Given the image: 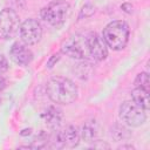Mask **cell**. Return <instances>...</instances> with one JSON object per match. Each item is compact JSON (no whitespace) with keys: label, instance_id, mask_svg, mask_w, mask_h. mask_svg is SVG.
<instances>
[{"label":"cell","instance_id":"cell-6","mask_svg":"<svg viewBox=\"0 0 150 150\" xmlns=\"http://www.w3.org/2000/svg\"><path fill=\"white\" fill-rule=\"evenodd\" d=\"M61 52L67 56L76 60H88V48L86 42V36L76 34L69 36L61 47Z\"/></svg>","mask_w":150,"mask_h":150},{"label":"cell","instance_id":"cell-9","mask_svg":"<svg viewBox=\"0 0 150 150\" xmlns=\"http://www.w3.org/2000/svg\"><path fill=\"white\" fill-rule=\"evenodd\" d=\"M86 42L89 57H91L94 61H103L108 56L107 45L104 43L103 39L100 38L96 33L91 32L86 35Z\"/></svg>","mask_w":150,"mask_h":150},{"label":"cell","instance_id":"cell-21","mask_svg":"<svg viewBox=\"0 0 150 150\" xmlns=\"http://www.w3.org/2000/svg\"><path fill=\"white\" fill-rule=\"evenodd\" d=\"M5 86H6V81H5V79H4V76L0 74V93L4 90V88H5Z\"/></svg>","mask_w":150,"mask_h":150},{"label":"cell","instance_id":"cell-8","mask_svg":"<svg viewBox=\"0 0 150 150\" xmlns=\"http://www.w3.org/2000/svg\"><path fill=\"white\" fill-rule=\"evenodd\" d=\"M80 132L76 127L74 125H67L62 130L57 131L55 141H52L54 143V146L56 148H75L80 143Z\"/></svg>","mask_w":150,"mask_h":150},{"label":"cell","instance_id":"cell-5","mask_svg":"<svg viewBox=\"0 0 150 150\" xmlns=\"http://www.w3.org/2000/svg\"><path fill=\"white\" fill-rule=\"evenodd\" d=\"M20 19L12 8H4L0 12V39L11 40L20 29Z\"/></svg>","mask_w":150,"mask_h":150},{"label":"cell","instance_id":"cell-1","mask_svg":"<svg viewBox=\"0 0 150 150\" xmlns=\"http://www.w3.org/2000/svg\"><path fill=\"white\" fill-rule=\"evenodd\" d=\"M46 91L48 97L57 104H70L76 101L79 95L77 86L69 79L56 76L47 82Z\"/></svg>","mask_w":150,"mask_h":150},{"label":"cell","instance_id":"cell-20","mask_svg":"<svg viewBox=\"0 0 150 150\" xmlns=\"http://www.w3.org/2000/svg\"><path fill=\"white\" fill-rule=\"evenodd\" d=\"M60 60V55L59 54H56V55H53L52 56V59L48 61V63H47V66H48V68H52L53 66H54V63L55 62H57Z\"/></svg>","mask_w":150,"mask_h":150},{"label":"cell","instance_id":"cell-18","mask_svg":"<svg viewBox=\"0 0 150 150\" xmlns=\"http://www.w3.org/2000/svg\"><path fill=\"white\" fill-rule=\"evenodd\" d=\"M91 148H94V149H109L110 148V145L108 144V143H104L103 141H100V139H97V141H95V142H93V145H91Z\"/></svg>","mask_w":150,"mask_h":150},{"label":"cell","instance_id":"cell-15","mask_svg":"<svg viewBox=\"0 0 150 150\" xmlns=\"http://www.w3.org/2000/svg\"><path fill=\"white\" fill-rule=\"evenodd\" d=\"M134 84H135V87L149 90L150 84H149V75H148V73L143 71V73L137 74V76H136V79L134 81Z\"/></svg>","mask_w":150,"mask_h":150},{"label":"cell","instance_id":"cell-19","mask_svg":"<svg viewBox=\"0 0 150 150\" xmlns=\"http://www.w3.org/2000/svg\"><path fill=\"white\" fill-rule=\"evenodd\" d=\"M121 8H122L123 12H125V13H128V14H130V13L132 12V5L129 4V2L122 4V5H121Z\"/></svg>","mask_w":150,"mask_h":150},{"label":"cell","instance_id":"cell-4","mask_svg":"<svg viewBox=\"0 0 150 150\" xmlns=\"http://www.w3.org/2000/svg\"><path fill=\"white\" fill-rule=\"evenodd\" d=\"M146 111L132 101H125L120 105L118 116L121 121L129 127H141L146 120Z\"/></svg>","mask_w":150,"mask_h":150},{"label":"cell","instance_id":"cell-7","mask_svg":"<svg viewBox=\"0 0 150 150\" xmlns=\"http://www.w3.org/2000/svg\"><path fill=\"white\" fill-rule=\"evenodd\" d=\"M20 38L27 46H33L40 42L42 38V26L36 19H27L20 25Z\"/></svg>","mask_w":150,"mask_h":150},{"label":"cell","instance_id":"cell-13","mask_svg":"<svg viewBox=\"0 0 150 150\" xmlns=\"http://www.w3.org/2000/svg\"><path fill=\"white\" fill-rule=\"evenodd\" d=\"M131 97H132V102H135L142 109H144L145 111L149 110V90L135 87L134 90L131 91Z\"/></svg>","mask_w":150,"mask_h":150},{"label":"cell","instance_id":"cell-11","mask_svg":"<svg viewBox=\"0 0 150 150\" xmlns=\"http://www.w3.org/2000/svg\"><path fill=\"white\" fill-rule=\"evenodd\" d=\"M101 134V127L96 120H89L87 121L81 130V137L86 142H95L98 139Z\"/></svg>","mask_w":150,"mask_h":150},{"label":"cell","instance_id":"cell-22","mask_svg":"<svg viewBox=\"0 0 150 150\" xmlns=\"http://www.w3.org/2000/svg\"><path fill=\"white\" fill-rule=\"evenodd\" d=\"M118 149L120 150H122V149H135V146L134 145H131V144H122V145H120L118 146Z\"/></svg>","mask_w":150,"mask_h":150},{"label":"cell","instance_id":"cell-10","mask_svg":"<svg viewBox=\"0 0 150 150\" xmlns=\"http://www.w3.org/2000/svg\"><path fill=\"white\" fill-rule=\"evenodd\" d=\"M11 60L18 66H28L33 61V52L23 42H14L9 49Z\"/></svg>","mask_w":150,"mask_h":150},{"label":"cell","instance_id":"cell-2","mask_svg":"<svg viewBox=\"0 0 150 150\" xmlns=\"http://www.w3.org/2000/svg\"><path fill=\"white\" fill-rule=\"evenodd\" d=\"M129 26L123 20H115L109 22L102 32V39L104 43L112 50H122L129 41Z\"/></svg>","mask_w":150,"mask_h":150},{"label":"cell","instance_id":"cell-16","mask_svg":"<svg viewBox=\"0 0 150 150\" xmlns=\"http://www.w3.org/2000/svg\"><path fill=\"white\" fill-rule=\"evenodd\" d=\"M94 13H95V7H94L93 5H90V4H87V5H84V6L81 8L79 18H80V19H83V18L86 19V18L91 16Z\"/></svg>","mask_w":150,"mask_h":150},{"label":"cell","instance_id":"cell-12","mask_svg":"<svg viewBox=\"0 0 150 150\" xmlns=\"http://www.w3.org/2000/svg\"><path fill=\"white\" fill-rule=\"evenodd\" d=\"M62 111L56 108V107H49L47 108V110L42 114V118L46 122V124L48 127H50L52 129H57L62 122Z\"/></svg>","mask_w":150,"mask_h":150},{"label":"cell","instance_id":"cell-14","mask_svg":"<svg viewBox=\"0 0 150 150\" xmlns=\"http://www.w3.org/2000/svg\"><path fill=\"white\" fill-rule=\"evenodd\" d=\"M111 136H112V138L116 142H118V141H123L125 138H129L130 137V132H129V130L124 125L116 124L111 129Z\"/></svg>","mask_w":150,"mask_h":150},{"label":"cell","instance_id":"cell-3","mask_svg":"<svg viewBox=\"0 0 150 150\" xmlns=\"http://www.w3.org/2000/svg\"><path fill=\"white\" fill-rule=\"evenodd\" d=\"M41 18L48 25L60 28L67 21L70 14V5L64 0H54L41 9Z\"/></svg>","mask_w":150,"mask_h":150},{"label":"cell","instance_id":"cell-17","mask_svg":"<svg viewBox=\"0 0 150 150\" xmlns=\"http://www.w3.org/2000/svg\"><path fill=\"white\" fill-rule=\"evenodd\" d=\"M9 66H8V60L6 59L5 55L0 54V74L2 75L4 73H6L8 70Z\"/></svg>","mask_w":150,"mask_h":150}]
</instances>
